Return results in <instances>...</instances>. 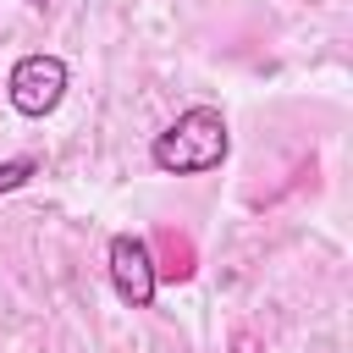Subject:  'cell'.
<instances>
[{"instance_id":"277c9868","label":"cell","mask_w":353,"mask_h":353,"mask_svg":"<svg viewBox=\"0 0 353 353\" xmlns=\"http://www.w3.org/2000/svg\"><path fill=\"white\" fill-rule=\"evenodd\" d=\"M39 171V160L33 154H17V160H0V193H11V188H22L28 176Z\"/></svg>"},{"instance_id":"5b68a950","label":"cell","mask_w":353,"mask_h":353,"mask_svg":"<svg viewBox=\"0 0 353 353\" xmlns=\"http://www.w3.org/2000/svg\"><path fill=\"white\" fill-rule=\"evenodd\" d=\"M28 6H39V11H44V6H50V0H28Z\"/></svg>"},{"instance_id":"3957f363","label":"cell","mask_w":353,"mask_h":353,"mask_svg":"<svg viewBox=\"0 0 353 353\" xmlns=\"http://www.w3.org/2000/svg\"><path fill=\"white\" fill-rule=\"evenodd\" d=\"M105 265H110V287L127 309H149L154 303V259H149V243L132 237V232H116L110 248H105Z\"/></svg>"},{"instance_id":"6da1fadb","label":"cell","mask_w":353,"mask_h":353,"mask_svg":"<svg viewBox=\"0 0 353 353\" xmlns=\"http://www.w3.org/2000/svg\"><path fill=\"white\" fill-rule=\"evenodd\" d=\"M232 154V132H226V116L215 105H193L182 110L154 143H149V160L171 176H199V171H215L221 160Z\"/></svg>"},{"instance_id":"7a4b0ae2","label":"cell","mask_w":353,"mask_h":353,"mask_svg":"<svg viewBox=\"0 0 353 353\" xmlns=\"http://www.w3.org/2000/svg\"><path fill=\"white\" fill-rule=\"evenodd\" d=\"M61 94H66V61L61 55H44V50L39 55H22L11 66V77H6V99L22 116H50L61 105Z\"/></svg>"}]
</instances>
